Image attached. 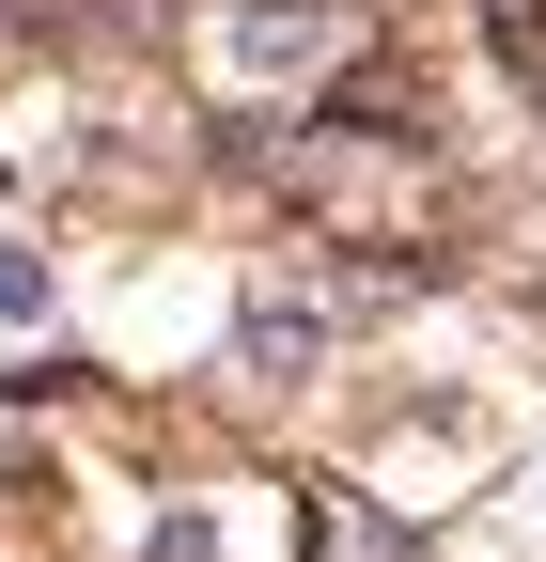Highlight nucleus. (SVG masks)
Masks as SVG:
<instances>
[{
	"instance_id": "nucleus-1",
	"label": "nucleus",
	"mask_w": 546,
	"mask_h": 562,
	"mask_svg": "<svg viewBox=\"0 0 546 562\" xmlns=\"http://www.w3.org/2000/svg\"><path fill=\"white\" fill-rule=\"evenodd\" d=\"M235 344H250V360H265V375H312V313H250Z\"/></svg>"
}]
</instances>
